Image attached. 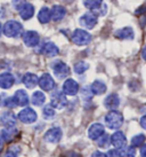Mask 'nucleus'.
<instances>
[{
  "mask_svg": "<svg viewBox=\"0 0 146 157\" xmlns=\"http://www.w3.org/2000/svg\"><path fill=\"white\" fill-rule=\"evenodd\" d=\"M65 157H81V155L78 153H74V151H71V153H69Z\"/></svg>",
  "mask_w": 146,
  "mask_h": 157,
  "instance_id": "obj_38",
  "label": "nucleus"
},
{
  "mask_svg": "<svg viewBox=\"0 0 146 157\" xmlns=\"http://www.w3.org/2000/svg\"><path fill=\"white\" fill-rule=\"evenodd\" d=\"M68 105V99L63 92L55 91L50 96V105L56 109H63Z\"/></svg>",
  "mask_w": 146,
  "mask_h": 157,
  "instance_id": "obj_4",
  "label": "nucleus"
},
{
  "mask_svg": "<svg viewBox=\"0 0 146 157\" xmlns=\"http://www.w3.org/2000/svg\"><path fill=\"white\" fill-rule=\"evenodd\" d=\"M105 124L108 128L111 130H118L122 126L123 124V116L122 113L116 111V110H112L105 116Z\"/></svg>",
  "mask_w": 146,
  "mask_h": 157,
  "instance_id": "obj_2",
  "label": "nucleus"
},
{
  "mask_svg": "<svg viewBox=\"0 0 146 157\" xmlns=\"http://www.w3.org/2000/svg\"><path fill=\"white\" fill-rule=\"evenodd\" d=\"M45 101H46V95L41 91H37L32 94V98H31L32 105H37V107H41V105H43Z\"/></svg>",
  "mask_w": 146,
  "mask_h": 157,
  "instance_id": "obj_24",
  "label": "nucleus"
},
{
  "mask_svg": "<svg viewBox=\"0 0 146 157\" xmlns=\"http://www.w3.org/2000/svg\"><path fill=\"white\" fill-rule=\"evenodd\" d=\"M94 95L93 94V92H91L90 87H83V90H82V98L85 99V100H89V99H91V96Z\"/></svg>",
  "mask_w": 146,
  "mask_h": 157,
  "instance_id": "obj_31",
  "label": "nucleus"
},
{
  "mask_svg": "<svg viewBox=\"0 0 146 157\" xmlns=\"http://www.w3.org/2000/svg\"><path fill=\"white\" fill-rule=\"evenodd\" d=\"M135 155H136V150L133 147H125L120 151V157H135Z\"/></svg>",
  "mask_w": 146,
  "mask_h": 157,
  "instance_id": "obj_29",
  "label": "nucleus"
},
{
  "mask_svg": "<svg viewBox=\"0 0 146 157\" xmlns=\"http://www.w3.org/2000/svg\"><path fill=\"white\" fill-rule=\"evenodd\" d=\"M2 33L9 38H17L23 33V25L15 20L7 21L2 25Z\"/></svg>",
  "mask_w": 146,
  "mask_h": 157,
  "instance_id": "obj_1",
  "label": "nucleus"
},
{
  "mask_svg": "<svg viewBox=\"0 0 146 157\" xmlns=\"http://www.w3.org/2000/svg\"><path fill=\"white\" fill-rule=\"evenodd\" d=\"M14 101L16 105H21V107H25V105H29V95L25 91L23 90H18V91L15 92L14 94Z\"/></svg>",
  "mask_w": 146,
  "mask_h": 157,
  "instance_id": "obj_16",
  "label": "nucleus"
},
{
  "mask_svg": "<svg viewBox=\"0 0 146 157\" xmlns=\"http://www.w3.org/2000/svg\"><path fill=\"white\" fill-rule=\"evenodd\" d=\"M2 147H4V142H2V140H0V154L2 151Z\"/></svg>",
  "mask_w": 146,
  "mask_h": 157,
  "instance_id": "obj_40",
  "label": "nucleus"
},
{
  "mask_svg": "<svg viewBox=\"0 0 146 157\" xmlns=\"http://www.w3.org/2000/svg\"><path fill=\"white\" fill-rule=\"evenodd\" d=\"M72 41L78 46H85L91 41V36L86 30L77 29L72 35Z\"/></svg>",
  "mask_w": 146,
  "mask_h": 157,
  "instance_id": "obj_3",
  "label": "nucleus"
},
{
  "mask_svg": "<svg viewBox=\"0 0 146 157\" xmlns=\"http://www.w3.org/2000/svg\"><path fill=\"white\" fill-rule=\"evenodd\" d=\"M89 66H88V63L83 61H80L75 63V66H74V72L78 75H82L83 72H86L87 70H88Z\"/></svg>",
  "mask_w": 146,
  "mask_h": 157,
  "instance_id": "obj_28",
  "label": "nucleus"
},
{
  "mask_svg": "<svg viewBox=\"0 0 146 157\" xmlns=\"http://www.w3.org/2000/svg\"><path fill=\"white\" fill-rule=\"evenodd\" d=\"M38 20L39 22L42 23V24H46V23L49 22L52 20V17H50V9L48 8V7H42L39 10Z\"/></svg>",
  "mask_w": 146,
  "mask_h": 157,
  "instance_id": "obj_25",
  "label": "nucleus"
},
{
  "mask_svg": "<svg viewBox=\"0 0 146 157\" xmlns=\"http://www.w3.org/2000/svg\"><path fill=\"white\" fill-rule=\"evenodd\" d=\"M60 139H62V131L60 128H56V127L48 130L45 134V140L47 142H50V144H56Z\"/></svg>",
  "mask_w": 146,
  "mask_h": 157,
  "instance_id": "obj_15",
  "label": "nucleus"
},
{
  "mask_svg": "<svg viewBox=\"0 0 146 157\" xmlns=\"http://www.w3.org/2000/svg\"><path fill=\"white\" fill-rule=\"evenodd\" d=\"M0 123H1V125H4L6 127H13L16 123V116L12 111H6L1 115Z\"/></svg>",
  "mask_w": 146,
  "mask_h": 157,
  "instance_id": "obj_18",
  "label": "nucleus"
},
{
  "mask_svg": "<svg viewBox=\"0 0 146 157\" xmlns=\"http://www.w3.org/2000/svg\"><path fill=\"white\" fill-rule=\"evenodd\" d=\"M65 15H66V9H65L63 6L55 5V6H53L52 9H50V17H52V20L55 21V22L62 21V20L65 17Z\"/></svg>",
  "mask_w": 146,
  "mask_h": 157,
  "instance_id": "obj_14",
  "label": "nucleus"
},
{
  "mask_svg": "<svg viewBox=\"0 0 146 157\" xmlns=\"http://www.w3.org/2000/svg\"><path fill=\"white\" fill-rule=\"evenodd\" d=\"M42 115H43V117L46 118V119H50V118H53L54 116H55V110H54V108H53L52 105H46V107L43 108Z\"/></svg>",
  "mask_w": 146,
  "mask_h": 157,
  "instance_id": "obj_30",
  "label": "nucleus"
},
{
  "mask_svg": "<svg viewBox=\"0 0 146 157\" xmlns=\"http://www.w3.org/2000/svg\"><path fill=\"white\" fill-rule=\"evenodd\" d=\"M79 91V84L74 79H66L65 83L63 84V93L65 95H75Z\"/></svg>",
  "mask_w": 146,
  "mask_h": 157,
  "instance_id": "obj_13",
  "label": "nucleus"
},
{
  "mask_svg": "<svg viewBox=\"0 0 146 157\" xmlns=\"http://www.w3.org/2000/svg\"><path fill=\"white\" fill-rule=\"evenodd\" d=\"M141 156L146 157V144H144L142 147H141Z\"/></svg>",
  "mask_w": 146,
  "mask_h": 157,
  "instance_id": "obj_36",
  "label": "nucleus"
},
{
  "mask_svg": "<svg viewBox=\"0 0 146 157\" xmlns=\"http://www.w3.org/2000/svg\"><path fill=\"white\" fill-rule=\"evenodd\" d=\"M90 90H91V92H93V94L102 95V94H104V93L106 92L108 87H106L105 83L102 82V80H95L94 83L91 84Z\"/></svg>",
  "mask_w": 146,
  "mask_h": 157,
  "instance_id": "obj_22",
  "label": "nucleus"
},
{
  "mask_svg": "<svg viewBox=\"0 0 146 157\" xmlns=\"http://www.w3.org/2000/svg\"><path fill=\"white\" fill-rule=\"evenodd\" d=\"M4 105L5 107H7V108H15L16 107V103H15V101H14V98H7L6 101L4 102Z\"/></svg>",
  "mask_w": 146,
  "mask_h": 157,
  "instance_id": "obj_32",
  "label": "nucleus"
},
{
  "mask_svg": "<svg viewBox=\"0 0 146 157\" xmlns=\"http://www.w3.org/2000/svg\"><path fill=\"white\" fill-rule=\"evenodd\" d=\"M115 37L119 39H133V30L131 28H122L115 32Z\"/></svg>",
  "mask_w": 146,
  "mask_h": 157,
  "instance_id": "obj_23",
  "label": "nucleus"
},
{
  "mask_svg": "<svg viewBox=\"0 0 146 157\" xmlns=\"http://www.w3.org/2000/svg\"><path fill=\"white\" fill-rule=\"evenodd\" d=\"M23 41L27 47H35L40 41V36L37 31H26L23 35Z\"/></svg>",
  "mask_w": 146,
  "mask_h": 157,
  "instance_id": "obj_10",
  "label": "nucleus"
},
{
  "mask_svg": "<svg viewBox=\"0 0 146 157\" xmlns=\"http://www.w3.org/2000/svg\"><path fill=\"white\" fill-rule=\"evenodd\" d=\"M2 35V25H1V23H0V37Z\"/></svg>",
  "mask_w": 146,
  "mask_h": 157,
  "instance_id": "obj_41",
  "label": "nucleus"
},
{
  "mask_svg": "<svg viewBox=\"0 0 146 157\" xmlns=\"http://www.w3.org/2000/svg\"><path fill=\"white\" fill-rule=\"evenodd\" d=\"M97 141H98V144H99L100 147H105V146H108V142H110V141H108V135H106V134L103 135V136H102V138H99Z\"/></svg>",
  "mask_w": 146,
  "mask_h": 157,
  "instance_id": "obj_33",
  "label": "nucleus"
},
{
  "mask_svg": "<svg viewBox=\"0 0 146 157\" xmlns=\"http://www.w3.org/2000/svg\"><path fill=\"white\" fill-rule=\"evenodd\" d=\"M142 57L146 61V46L144 48H143V51H142Z\"/></svg>",
  "mask_w": 146,
  "mask_h": 157,
  "instance_id": "obj_39",
  "label": "nucleus"
},
{
  "mask_svg": "<svg viewBox=\"0 0 146 157\" xmlns=\"http://www.w3.org/2000/svg\"><path fill=\"white\" fill-rule=\"evenodd\" d=\"M141 125H142L143 128H145L146 130V115L145 116H143L142 119H141Z\"/></svg>",
  "mask_w": 146,
  "mask_h": 157,
  "instance_id": "obj_37",
  "label": "nucleus"
},
{
  "mask_svg": "<svg viewBox=\"0 0 146 157\" xmlns=\"http://www.w3.org/2000/svg\"><path fill=\"white\" fill-rule=\"evenodd\" d=\"M38 84L43 91H53L54 87H55V80L49 74H43L39 78Z\"/></svg>",
  "mask_w": 146,
  "mask_h": 157,
  "instance_id": "obj_11",
  "label": "nucleus"
},
{
  "mask_svg": "<svg viewBox=\"0 0 146 157\" xmlns=\"http://www.w3.org/2000/svg\"><path fill=\"white\" fill-rule=\"evenodd\" d=\"M53 70L54 74L58 79H64L66 78L70 74V68L69 66L62 61H57L53 64Z\"/></svg>",
  "mask_w": 146,
  "mask_h": 157,
  "instance_id": "obj_6",
  "label": "nucleus"
},
{
  "mask_svg": "<svg viewBox=\"0 0 146 157\" xmlns=\"http://www.w3.org/2000/svg\"><path fill=\"white\" fill-rule=\"evenodd\" d=\"M80 24H81L83 28L88 29V30L94 29L95 25L97 24V16H96L93 12L86 13L85 15H82L81 17H80Z\"/></svg>",
  "mask_w": 146,
  "mask_h": 157,
  "instance_id": "obj_7",
  "label": "nucleus"
},
{
  "mask_svg": "<svg viewBox=\"0 0 146 157\" xmlns=\"http://www.w3.org/2000/svg\"><path fill=\"white\" fill-rule=\"evenodd\" d=\"M41 53L45 54V55L48 57H54V56H56V55H58L60 49H58V47H57L54 43H50V41H49V43H46V44L42 45Z\"/></svg>",
  "mask_w": 146,
  "mask_h": 157,
  "instance_id": "obj_17",
  "label": "nucleus"
},
{
  "mask_svg": "<svg viewBox=\"0 0 146 157\" xmlns=\"http://www.w3.org/2000/svg\"><path fill=\"white\" fill-rule=\"evenodd\" d=\"M119 105H120V99L116 94H110L104 100V105L110 110H115Z\"/></svg>",
  "mask_w": 146,
  "mask_h": 157,
  "instance_id": "obj_20",
  "label": "nucleus"
},
{
  "mask_svg": "<svg viewBox=\"0 0 146 157\" xmlns=\"http://www.w3.org/2000/svg\"><path fill=\"white\" fill-rule=\"evenodd\" d=\"M18 119L24 124H31V123H35L37 121V113L32 108H25V109L21 110L18 113Z\"/></svg>",
  "mask_w": 146,
  "mask_h": 157,
  "instance_id": "obj_5",
  "label": "nucleus"
},
{
  "mask_svg": "<svg viewBox=\"0 0 146 157\" xmlns=\"http://www.w3.org/2000/svg\"><path fill=\"white\" fill-rule=\"evenodd\" d=\"M83 5H85V7L93 12L103 5V0H83Z\"/></svg>",
  "mask_w": 146,
  "mask_h": 157,
  "instance_id": "obj_26",
  "label": "nucleus"
},
{
  "mask_svg": "<svg viewBox=\"0 0 146 157\" xmlns=\"http://www.w3.org/2000/svg\"><path fill=\"white\" fill-rule=\"evenodd\" d=\"M111 144H113V147L116 149H123L127 146V139L126 135L121 131L114 132L111 136Z\"/></svg>",
  "mask_w": 146,
  "mask_h": 157,
  "instance_id": "obj_9",
  "label": "nucleus"
},
{
  "mask_svg": "<svg viewBox=\"0 0 146 157\" xmlns=\"http://www.w3.org/2000/svg\"><path fill=\"white\" fill-rule=\"evenodd\" d=\"M108 157H120V151L118 149H114V150H110L108 154H106Z\"/></svg>",
  "mask_w": 146,
  "mask_h": 157,
  "instance_id": "obj_34",
  "label": "nucleus"
},
{
  "mask_svg": "<svg viewBox=\"0 0 146 157\" xmlns=\"http://www.w3.org/2000/svg\"><path fill=\"white\" fill-rule=\"evenodd\" d=\"M104 133H105V127H104L103 124H99V123L93 124L88 130V136L91 140H95V141H97L99 138H102Z\"/></svg>",
  "mask_w": 146,
  "mask_h": 157,
  "instance_id": "obj_8",
  "label": "nucleus"
},
{
  "mask_svg": "<svg viewBox=\"0 0 146 157\" xmlns=\"http://www.w3.org/2000/svg\"><path fill=\"white\" fill-rule=\"evenodd\" d=\"M14 76L9 72H4L0 75V87L4 90H8L14 85Z\"/></svg>",
  "mask_w": 146,
  "mask_h": 157,
  "instance_id": "obj_19",
  "label": "nucleus"
},
{
  "mask_svg": "<svg viewBox=\"0 0 146 157\" xmlns=\"http://www.w3.org/2000/svg\"><path fill=\"white\" fill-rule=\"evenodd\" d=\"M145 142V135L144 134H137L135 135L133 139H131V147L133 148H138V147H142Z\"/></svg>",
  "mask_w": 146,
  "mask_h": 157,
  "instance_id": "obj_27",
  "label": "nucleus"
},
{
  "mask_svg": "<svg viewBox=\"0 0 146 157\" xmlns=\"http://www.w3.org/2000/svg\"><path fill=\"white\" fill-rule=\"evenodd\" d=\"M91 157H108L105 154H103L102 151H99V150H96V151H94L93 153V156Z\"/></svg>",
  "mask_w": 146,
  "mask_h": 157,
  "instance_id": "obj_35",
  "label": "nucleus"
},
{
  "mask_svg": "<svg viewBox=\"0 0 146 157\" xmlns=\"http://www.w3.org/2000/svg\"><path fill=\"white\" fill-rule=\"evenodd\" d=\"M18 12H20V16H21L24 21L30 20L33 15H35V6L32 4L25 2V4H21V6L17 7Z\"/></svg>",
  "mask_w": 146,
  "mask_h": 157,
  "instance_id": "obj_12",
  "label": "nucleus"
},
{
  "mask_svg": "<svg viewBox=\"0 0 146 157\" xmlns=\"http://www.w3.org/2000/svg\"><path fill=\"white\" fill-rule=\"evenodd\" d=\"M39 78L35 76V74H31V72H27L23 76V84L25 85L27 88H33L38 85Z\"/></svg>",
  "mask_w": 146,
  "mask_h": 157,
  "instance_id": "obj_21",
  "label": "nucleus"
}]
</instances>
